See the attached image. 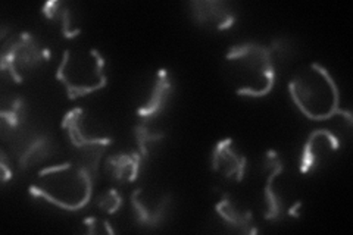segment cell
<instances>
[{
	"instance_id": "cell-11",
	"label": "cell",
	"mask_w": 353,
	"mask_h": 235,
	"mask_svg": "<svg viewBox=\"0 0 353 235\" xmlns=\"http://www.w3.org/2000/svg\"><path fill=\"white\" fill-rule=\"evenodd\" d=\"M211 170L228 181L241 183L248 171V158L234 147L233 139H223L212 149Z\"/></svg>"
},
{
	"instance_id": "cell-5",
	"label": "cell",
	"mask_w": 353,
	"mask_h": 235,
	"mask_svg": "<svg viewBox=\"0 0 353 235\" xmlns=\"http://www.w3.org/2000/svg\"><path fill=\"white\" fill-rule=\"evenodd\" d=\"M61 127L75 152L77 163L87 167L96 176L103 153L112 144V139L97 128L96 122L83 108L66 112Z\"/></svg>"
},
{
	"instance_id": "cell-6",
	"label": "cell",
	"mask_w": 353,
	"mask_h": 235,
	"mask_svg": "<svg viewBox=\"0 0 353 235\" xmlns=\"http://www.w3.org/2000/svg\"><path fill=\"white\" fill-rule=\"evenodd\" d=\"M49 50L40 46L37 39L30 32L21 34L3 43L0 53V71L17 84L27 81L40 66L49 61Z\"/></svg>"
},
{
	"instance_id": "cell-9",
	"label": "cell",
	"mask_w": 353,
	"mask_h": 235,
	"mask_svg": "<svg viewBox=\"0 0 353 235\" xmlns=\"http://www.w3.org/2000/svg\"><path fill=\"white\" fill-rule=\"evenodd\" d=\"M196 25L209 31H225L236 24L234 6L224 0H193L187 3Z\"/></svg>"
},
{
	"instance_id": "cell-10",
	"label": "cell",
	"mask_w": 353,
	"mask_h": 235,
	"mask_svg": "<svg viewBox=\"0 0 353 235\" xmlns=\"http://www.w3.org/2000/svg\"><path fill=\"white\" fill-rule=\"evenodd\" d=\"M265 170H267V181L263 188L265 212L263 218L271 222H279L285 215V198L281 192L275 188V181L284 172V163L280 154L275 150H268L265 154Z\"/></svg>"
},
{
	"instance_id": "cell-14",
	"label": "cell",
	"mask_w": 353,
	"mask_h": 235,
	"mask_svg": "<svg viewBox=\"0 0 353 235\" xmlns=\"http://www.w3.org/2000/svg\"><path fill=\"white\" fill-rule=\"evenodd\" d=\"M145 162L137 150L132 152H121L115 154H109L106 158V170L117 184H128L134 183L140 170L141 163Z\"/></svg>"
},
{
	"instance_id": "cell-18",
	"label": "cell",
	"mask_w": 353,
	"mask_h": 235,
	"mask_svg": "<svg viewBox=\"0 0 353 235\" xmlns=\"http://www.w3.org/2000/svg\"><path fill=\"white\" fill-rule=\"evenodd\" d=\"M26 114V100L22 97H15L12 102H10V105L3 106V109L0 110V118H2L5 125H8L10 130H15L24 124Z\"/></svg>"
},
{
	"instance_id": "cell-1",
	"label": "cell",
	"mask_w": 353,
	"mask_h": 235,
	"mask_svg": "<svg viewBox=\"0 0 353 235\" xmlns=\"http://www.w3.org/2000/svg\"><path fill=\"white\" fill-rule=\"evenodd\" d=\"M224 68L239 96L265 97L275 85V63L270 48L263 44L249 41L231 46L225 53Z\"/></svg>"
},
{
	"instance_id": "cell-3",
	"label": "cell",
	"mask_w": 353,
	"mask_h": 235,
	"mask_svg": "<svg viewBox=\"0 0 353 235\" xmlns=\"http://www.w3.org/2000/svg\"><path fill=\"white\" fill-rule=\"evenodd\" d=\"M294 106L311 121H325L336 115L352 124V114L340 108V92L333 75L316 62L297 72L289 83Z\"/></svg>"
},
{
	"instance_id": "cell-16",
	"label": "cell",
	"mask_w": 353,
	"mask_h": 235,
	"mask_svg": "<svg viewBox=\"0 0 353 235\" xmlns=\"http://www.w3.org/2000/svg\"><path fill=\"white\" fill-rule=\"evenodd\" d=\"M52 152L53 145L48 136L40 134V136L32 137L31 140H28V143L24 145V149L18 154V167L26 171L31 166L48 161Z\"/></svg>"
},
{
	"instance_id": "cell-15",
	"label": "cell",
	"mask_w": 353,
	"mask_h": 235,
	"mask_svg": "<svg viewBox=\"0 0 353 235\" xmlns=\"http://www.w3.org/2000/svg\"><path fill=\"white\" fill-rule=\"evenodd\" d=\"M43 15L61 27V34L65 39H75L81 34V28L77 25L74 10L68 2L63 0H50L41 8Z\"/></svg>"
},
{
	"instance_id": "cell-4",
	"label": "cell",
	"mask_w": 353,
	"mask_h": 235,
	"mask_svg": "<svg viewBox=\"0 0 353 235\" xmlns=\"http://www.w3.org/2000/svg\"><path fill=\"white\" fill-rule=\"evenodd\" d=\"M106 61L97 49H66L54 78L65 87L66 97L77 100L108 85Z\"/></svg>"
},
{
	"instance_id": "cell-8",
	"label": "cell",
	"mask_w": 353,
	"mask_h": 235,
	"mask_svg": "<svg viewBox=\"0 0 353 235\" xmlns=\"http://www.w3.org/2000/svg\"><path fill=\"white\" fill-rule=\"evenodd\" d=\"M340 149V140L334 132L327 128H318L309 136L303 144L299 170L303 175L321 170L333 161Z\"/></svg>"
},
{
	"instance_id": "cell-20",
	"label": "cell",
	"mask_w": 353,
	"mask_h": 235,
	"mask_svg": "<svg viewBox=\"0 0 353 235\" xmlns=\"http://www.w3.org/2000/svg\"><path fill=\"white\" fill-rule=\"evenodd\" d=\"M84 225L87 227V234H114L112 227L108 221H103L97 216H88L83 221Z\"/></svg>"
},
{
	"instance_id": "cell-21",
	"label": "cell",
	"mask_w": 353,
	"mask_h": 235,
	"mask_svg": "<svg viewBox=\"0 0 353 235\" xmlns=\"http://www.w3.org/2000/svg\"><path fill=\"white\" fill-rule=\"evenodd\" d=\"M0 171H2V184H6L8 181H10L14 178V172H12V167L9 166V159L6 153L2 150L0 152Z\"/></svg>"
},
{
	"instance_id": "cell-19",
	"label": "cell",
	"mask_w": 353,
	"mask_h": 235,
	"mask_svg": "<svg viewBox=\"0 0 353 235\" xmlns=\"http://www.w3.org/2000/svg\"><path fill=\"white\" fill-rule=\"evenodd\" d=\"M123 196L118 192L117 188H109L108 192L102 193L97 197L96 205L102 212H105L106 215H114L117 212L123 207Z\"/></svg>"
},
{
	"instance_id": "cell-2",
	"label": "cell",
	"mask_w": 353,
	"mask_h": 235,
	"mask_svg": "<svg viewBox=\"0 0 353 235\" xmlns=\"http://www.w3.org/2000/svg\"><path fill=\"white\" fill-rule=\"evenodd\" d=\"M93 176L87 167L74 162L52 165L39 171L28 192L59 209L81 210L92 200Z\"/></svg>"
},
{
	"instance_id": "cell-17",
	"label": "cell",
	"mask_w": 353,
	"mask_h": 235,
	"mask_svg": "<svg viewBox=\"0 0 353 235\" xmlns=\"http://www.w3.org/2000/svg\"><path fill=\"white\" fill-rule=\"evenodd\" d=\"M134 139L137 144L136 150L140 153L143 161H148L150 150L165 139V132L154 131L149 127L146 121H140L134 127Z\"/></svg>"
},
{
	"instance_id": "cell-13",
	"label": "cell",
	"mask_w": 353,
	"mask_h": 235,
	"mask_svg": "<svg viewBox=\"0 0 353 235\" xmlns=\"http://www.w3.org/2000/svg\"><path fill=\"white\" fill-rule=\"evenodd\" d=\"M215 210L228 228L245 235L258 234L259 229L255 225L253 214L248 209H241L231 194L224 193L221 200L215 205Z\"/></svg>"
},
{
	"instance_id": "cell-12",
	"label": "cell",
	"mask_w": 353,
	"mask_h": 235,
	"mask_svg": "<svg viewBox=\"0 0 353 235\" xmlns=\"http://www.w3.org/2000/svg\"><path fill=\"white\" fill-rule=\"evenodd\" d=\"M172 90L174 85L170 72L163 68L159 70L157 75H154V80L146 102L141 103L136 110L137 116L146 122L161 116L170 105Z\"/></svg>"
},
{
	"instance_id": "cell-7",
	"label": "cell",
	"mask_w": 353,
	"mask_h": 235,
	"mask_svg": "<svg viewBox=\"0 0 353 235\" xmlns=\"http://www.w3.org/2000/svg\"><path fill=\"white\" fill-rule=\"evenodd\" d=\"M137 225L145 228H159L167 222L172 205L171 193H154L146 188H136L130 197Z\"/></svg>"
}]
</instances>
